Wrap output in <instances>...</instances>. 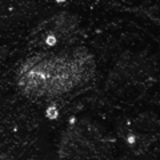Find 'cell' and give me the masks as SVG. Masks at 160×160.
<instances>
[{
	"instance_id": "6da1fadb",
	"label": "cell",
	"mask_w": 160,
	"mask_h": 160,
	"mask_svg": "<svg viewBox=\"0 0 160 160\" xmlns=\"http://www.w3.org/2000/svg\"><path fill=\"white\" fill-rule=\"evenodd\" d=\"M58 115H59V112H58L56 107H49V108L47 109V112H46V116H47L48 119H51V120L56 119Z\"/></svg>"
}]
</instances>
